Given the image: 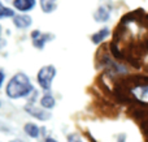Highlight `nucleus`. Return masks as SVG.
Wrapping results in <instances>:
<instances>
[{
    "label": "nucleus",
    "mask_w": 148,
    "mask_h": 142,
    "mask_svg": "<svg viewBox=\"0 0 148 142\" xmlns=\"http://www.w3.org/2000/svg\"><path fill=\"white\" fill-rule=\"evenodd\" d=\"M14 25L17 26L18 29H26L31 25L33 20H31L30 16H26V14H20V16H16L14 20H13Z\"/></svg>",
    "instance_id": "nucleus-5"
},
{
    "label": "nucleus",
    "mask_w": 148,
    "mask_h": 142,
    "mask_svg": "<svg viewBox=\"0 0 148 142\" xmlns=\"http://www.w3.org/2000/svg\"><path fill=\"white\" fill-rule=\"evenodd\" d=\"M46 142H56V141H55V140H52V138H48V140H47Z\"/></svg>",
    "instance_id": "nucleus-15"
},
{
    "label": "nucleus",
    "mask_w": 148,
    "mask_h": 142,
    "mask_svg": "<svg viewBox=\"0 0 148 142\" xmlns=\"http://www.w3.org/2000/svg\"><path fill=\"white\" fill-rule=\"evenodd\" d=\"M33 91V85H31L30 80L26 74L23 73H18L16 74L12 80L9 81L7 86V94L9 98L17 99L26 97L27 94H30Z\"/></svg>",
    "instance_id": "nucleus-1"
},
{
    "label": "nucleus",
    "mask_w": 148,
    "mask_h": 142,
    "mask_svg": "<svg viewBox=\"0 0 148 142\" xmlns=\"http://www.w3.org/2000/svg\"><path fill=\"white\" fill-rule=\"evenodd\" d=\"M56 5V0H40V7L46 13H51L52 10H55Z\"/></svg>",
    "instance_id": "nucleus-9"
},
{
    "label": "nucleus",
    "mask_w": 148,
    "mask_h": 142,
    "mask_svg": "<svg viewBox=\"0 0 148 142\" xmlns=\"http://www.w3.org/2000/svg\"><path fill=\"white\" fill-rule=\"evenodd\" d=\"M12 16H14V12H13L12 9L5 8L4 5H3V7H1V13H0V17L5 18V17H12Z\"/></svg>",
    "instance_id": "nucleus-13"
},
{
    "label": "nucleus",
    "mask_w": 148,
    "mask_h": 142,
    "mask_svg": "<svg viewBox=\"0 0 148 142\" xmlns=\"http://www.w3.org/2000/svg\"><path fill=\"white\" fill-rule=\"evenodd\" d=\"M26 111L29 112V114H31L34 117H36V119L39 120H48L49 117H51V115L48 114V112L43 111V110H38V108H34V107H31V108H26Z\"/></svg>",
    "instance_id": "nucleus-7"
},
{
    "label": "nucleus",
    "mask_w": 148,
    "mask_h": 142,
    "mask_svg": "<svg viewBox=\"0 0 148 142\" xmlns=\"http://www.w3.org/2000/svg\"><path fill=\"white\" fill-rule=\"evenodd\" d=\"M10 142H22V141H20V140H13V141H10Z\"/></svg>",
    "instance_id": "nucleus-16"
},
{
    "label": "nucleus",
    "mask_w": 148,
    "mask_h": 142,
    "mask_svg": "<svg viewBox=\"0 0 148 142\" xmlns=\"http://www.w3.org/2000/svg\"><path fill=\"white\" fill-rule=\"evenodd\" d=\"M94 18L99 22H104L109 18V9L107 7H100L96 12L94 13Z\"/></svg>",
    "instance_id": "nucleus-8"
},
{
    "label": "nucleus",
    "mask_w": 148,
    "mask_h": 142,
    "mask_svg": "<svg viewBox=\"0 0 148 142\" xmlns=\"http://www.w3.org/2000/svg\"><path fill=\"white\" fill-rule=\"evenodd\" d=\"M25 132L27 133L29 136H31V137H38L39 128L36 127L35 124H31V123H29V124L25 125Z\"/></svg>",
    "instance_id": "nucleus-12"
},
{
    "label": "nucleus",
    "mask_w": 148,
    "mask_h": 142,
    "mask_svg": "<svg viewBox=\"0 0 148 142\" xmlns=\"http://www.w3.org/2000/svg\"><path fill=\"white\" fill-rule=\"evenodd\" d=\"M56 74V69H55L53 65H46L43 67L38 73V82L42 86V89L44 90H49L51 89V83L52 80L55 78Z\"/></svg>",
    "instance_id": "nucleus-2"
},
{
    "label": "nucleus",
    "mask_w": 148,
    "mask_h": 142,
    "mask_svg": "<svg viewBox=\"0 0 148 142\" xmlns=\"http://www.w3.org/2000/svg\"><path fill=\"white\" fill-rule=\"evenodd\" d=\"M13 5L16 9L21 10V12H26V10H30L35 7V0H14Z\"/></svg>",
    "instance_id": "nucleus-4"
},
{
    "label": "nucleus",
    "mask_w": 148,
    "mask_h": 142,
    "mask_svg": "<svg viewBox=\"0 0 148 142\" xmlns=\"http://www.w3.org/2000/svg\"><path fill=\"white\" fill-rule=\"evenodd\" d=\"M133 94L136 97V99L148 103V86H139L133 90Z\"/></svg>",
    "instance_id": "nucleus-6"
},
{
    "label": "nucleus",
    "mask_w": 148,
    "mask_h": 142,
    "mask_svg": "<svg viewBox=\"0 0 148 142\" xmlns=\"http://www.w3.org/2000/svg\"><path fill=\"white\" fill-rule=\"evenodd\" d=\"M31 38H33V43L36 48H43L46 42L53 39V35H51V34H42L38 30H35L31 34Z\"/></svg>",
    "instance_id": "nucleus-3"
},
{
    "label": "nucleus",
    "mask_w": 148,
    "mask_h": 142,
    "mask_svg": "<svg viewBox=\"0 0 148 142\" xmlns=\"http://www.w3.org/2000/svg\"><path fill=\"white\" fill-rule=\"evenodd\" d=\"M40 104L44 107V108H52V107L55 106L53 97L49 95V94H46V95H43V98H42V101H40Z\"/></svg>",
    "instance_id": "nucleus-11"
},
{
    "label": "nucleus",
    "mask_w": 148,
    "mask_h": 142,
    "mask_svg": "<svg viewBox=\"0 0 148 142\" xmlns=\"http://www.w3.org/2000/svg\"><path fill=\"white\" fill-rule=\"evenodd\" d=\"M68 142H82V140L78 134H70L68 137Z\"/></svg>",
    "instance_id": "nucleus-14"
},
{
    "label": "nucleus",
    "mask_w": 148,
    "mask_h": 142,
    "mask_svg": "<svg viewBox=\"0 0 148 142\" xmlns=\"http://www.w3.org/2000/svg\"><path fill=\"white\" fill-rule=\"evenodd\" d=\"M108 35H109V29H101V30H99L97 33H95L94 35H92V42L97 44L101 41H104Z\"/></svg>",
    "instance_id": "nucleus-10"
}]
</instances>
